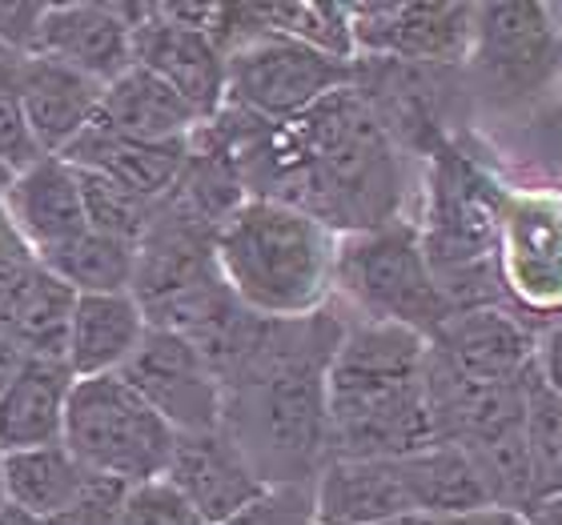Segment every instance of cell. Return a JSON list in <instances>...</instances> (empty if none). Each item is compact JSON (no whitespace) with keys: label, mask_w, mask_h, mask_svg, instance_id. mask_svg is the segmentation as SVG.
<instances>
[{"label":"cell","mask_w":562,"mask_h":525,"mask_svg":"<svg viewBox=\"0 0 562 525\" xmlns=\"http://www.w3.org/2000/svg\"><path fill=\"white\" fill-rule=\"evenodd\" d=\"M205 129L225 149L246 197L293 205L338 237L406 217V149L353 84L278 125L225 105Z\"/></svg>","instance_id":"1"},{"label":"cell","mask_w":562,"mask_h":525,"mask_svg":"<svg viewBox=\"0 0 562 525\" xmlns=\"http://www.w3.org/2000/svg\"><path fill=\"white\" fill-rule=\"evenodd\" d=\"M341 329L346 313L334 301L297 321L261 317L222 374V430L266 486H314L329 461L326 374Z\"/></svg>","instance_id":"2"},{"label":"cell","mask_w":562,"mask_h":525,"mask_svg":"<svg viewBox=\"0 0 562 525\" xmlns=\"http://www.w3.org/2000/svg\"><path fill=\"white\" fill-rule=\"evenodd\" d=\"M430 341L390 321L346 317L326 374L329 457H406L434 445Z\"/></svg>","instance_id":"3"},{"label":"cell","mask_w":562,"mask_h":525,"mask_svg":"<svg viewBox=\"0 0 562 525\" xmlns=\"http://www.w3.org/2000/svg\"><path fill=\"white\" fill-rule=\"evenodd\" d=\"M338 233L281 201L246 197L213 229V265L234 301L266 321L314 317L334 301Z\"/></svg>","instance_id":"4"},{"label":"cell","mask_w":562,"mask_h":525,"mask_svg":"<svg viewBox=\"0 0 562 525\" xmlns=\"http://www.w3.org/2000/svg\"><path fill=\"white\" fill-rule=\"evenodd\" d=\"M334 305L346 317L390 321V326L414 329L426 341L450 317V305L438 293L411 217L370 233L338 237Z\"/></svg>","instance_id":"5"},{"label":"cell","mask_w":562,"mask_h":525,"mask_svg":"<svg viewBox=\"0 0 562 525\" xmlns=\"http://www.w3.org/2000/svg\"><path fill=\"white\" fill-rule=\"evenodd\" d=\"M60 442L93 478L133 490L161 478L177 433L121 377H81L72 381Z\"/></svg>","instance_id":"6"},{"label":"cell","mask_w":562,"mask_h":525,"mask_svg":"<svg viewBox=\"0 0 562 525\" xmlns=\"http://www.w3.org/2000/svg\"><path fill=\"white\" fill-rule=\"evenodd\" d=\"M225 105L258 121H293L358 81V60L261 28H222Z\"/></svg>","instance_id":"7"},{"label":"cell","mask_w":562,"mask_h":525,"mask_svg":"<svg viewBox=\"0 0 562 525\" xmlns=\"http://www.w3.org/2000/svg\"><path fill=\"white\" fill-rule=\"evenodd\" d=\"M133 65L169 84L193 113L213 121L225 109L222 4H133Z\"/></svg>","instance_id":"8"},{"label":"cell","mask_w":562,"mask_h":525,"mask_svg":"<svg viewBox=\"0 0 562 525\" xmlns=\"http://www.w3.org/2000/svg\"><path fill=\"white\" fill-rule=\"evenodd\" d=\"M494 265L503 309L535 329L562 317V185L506 193Z\"/></svg>","instance_id":"9"},{"label":"cell","mask_w":562,"mask_h":525,"mask_svg":"<svg viewBox=\"0 0 562 525\" xmlns=\"http://www.w3.org/2000/svg\"><path fill=\"white\" fill-rule=\"evenodd\" d=\"M467 69L498 105L547 101L562 72L551 4H474Z\"/></svg>","instance_id":"10"},{"label":"cell","mask_w":562,"mask_h":525,"mask_svg":"<svg viewBox=\"0 0 562 525\" xmlns=\"http://www.w3.org/2000/svg\"><path fill=\"white\" fill-rule=\"evenodd\" d=\"M350 33L353 60L458 69L474 36V4H350Z\"/></svg>","instance_id":"11"},{"label":"cell","mask_w":562,"mask_h":525,"mask_svg":"<svg viewBox=\"0 0 562 525\" xmlns=\"http://www.w3.org/2000/svg\"><path fill=\"white\" fill-rule=\"evenodd\" d=\"M121 381L137 389L173 433H201L222 425V381L213 374L210 357L181 333L153 329L137 345Z\"/></svg>","instance_id":"12"},{"label":"cell","mask_w":562,"mask_h":525,"mask_svg":"<svg viewBox=\"0 0 562 525\" xmlns=\"http://www.w3.org/2000/svg\"><path fill=\"white\" fill-rule=\"evenodd\" d=\"M4 221L36 265H48L89 233L77 169L60 157H41L0 189Z\"/></svg>","instance_id":"13"},{"label":"cell","mask_w":562,"mask_h":525,"mask_svg":"<svg viewBox=\"0 0 562 525\" xmlns=\"http://www.w3.org/2000/svg\"><path fill=\"white\" fill-rule=\"evenodd\" d=\"M161 478L198 510L205 525L234 522L246 505H254L270 490L222 425L201 433H177Z\"/></svg>","instance_id":"14"},{"label":"cell","mask_w":562,"mask_h":525,"mask_svg":"<svg viewBox=\"0 0 562 525\" xmlns=\"http://www.w3.org/2000/svg\"><path fill=\"white\" fill-rule=\"evenodd\" d=\"M430 357L470 381H527L535 374V326L503 305L462 309L434 329Z\"/></svg>","instance_id":"15"},{"label":"cell","mask_w":562,"mask_h":525,"mask_svg":"<svg viewBox=\"0 0 562 525\" xmlns=\"http://www.w3.org/2000/svg\"><path fill=\"white\" fill-rule=\"evenodd\" d=\"M314 525H386L418 517L402 457H329L310 486Z\"/></svg>","instance_id":"16"},{"label":"cell","mask_w":562,"mask_h":525,"mask_svg":"<svg viewBox=\"0 0 562 525\" xmlns=\"http://www.w3.org/2000/svg\"><path fill=\"white\" fill-rule=\"evenodd\" d=\"M16 89L24 101V117L33 129L36 149L45 157H60L72 140L101 117L105 84L69 69L65 60L29 53L16 57Z\"/></svg>","instance_id":"17"},{"label":"cell","mask_w":562,"mask_h":525,"mask_svg":"<svg viewBox=\"0 0 562 525\" xmlns=\"http://www.w3.org/2000/svg\"><path fill=\"white\" fill-rule=\"evenodd\" d=\"M133 4H48L36 53L109 84L133 65Z\"/></svg>","instance_id":"18"},{"label":"cell","mask_w":562,"mask_h":525,"mask_svg":"<svg viewBox=\"0 0 562 525\" xmlns=\"http://www.w3.org/2000/svg\"><path fill=\"white\" fill-rule=\"evenodd\" d=\"M149 333L145 309L133 293H85L72 305L65 365L81 377H117Z\"/></svg>","instance_id":"19"},{"label":"cell","mask_w":562,"mask_h":525,"mask_svg":"<svg viewBox=\"0 0 562 525\" xmlns=\"http://www.w3.org/2000/svg\"><path fill=\"white\" fill-rule=\"evenodd\" d=\"M60 161L109 176L121 189L137 193L140 201L161 205L181 185V173L189 164V140H181V145H145V140L117 137L105 125H89L69 149L60 152Z\"/></svg>","instance_id":"20"},{"label":"cell","mask_w":562,"mask_h":525,"mask_svg":"<svg viewBox=\"0 0 562 525\" xmlns=\"http://www.w3.org/2000/svg\"><path fill=\"white\" fill-rule=\"evenodd\" d=\"M77 377L65 362H45V357H24L21 369L0 393V449L21 454V449H41L57 445L65 437V409Z\"/></svg>","instance_id":"21"},{"label":"cell","mask_w":562,"mask_h":525,"mask_svg":"<svg viewBox=\"0 0 562 525\" xmlns=\"http://www.w3.org/2000/svg\"><path fill=\"white\" fill-rule=\"evenodd\" d=\"M72 305H77V293L53 269L33 261L0 297V338L16 345L21 357L65 362Z\"/></svg>","instance_id":"22"},{"label":"cell","mask_w":562,"mask_h":525,"mask_svg":"<svg viewBox=\"0 0 562 525\" xmlns=\"http://www.w3.org/2000/svg\"><path fill=\"white\" fill-rule=\"evenodd\" d=\"M97 125H105L117 137L145 140V145H181V140H193L201 117L169 84H161L140 65H130L117 81L105 84Z\"/></svg>","instance_id":"23"},{"label":"cell","mask_w":562,"mask_h":525,"mask_svg":"<svg viewBox=\"0 0 562 525\" xmlns=\"http://www.w3.org/2000/svg\"><path fill=\"white\" fill-rule=\"evenodd\" d=\"M97 486H101V478H93L65 449V442L4 454V498H9V510H16V514H60V510L85 502Z\"/></svg>","instance_id":"24"},{"label":"cell","mask_w":562,"mask_h":525,"mask_svg":"<svg viewBox=\"0 0 562 525\" xmlns=\"http://www.w3.org/2000/svg\"><path fill=\"white\" fill-rule=\"evenodd\" d=\"M402 469L411 481L418 517H458L491 510L486 486H482L479 469L462 445L434 442L418 454L402 457Z\"/></svg>","instance_id":"25"},{"label":"cell","mask_w":562,"mask_h":525,"mask_svg":"<svg viewBox=\"0 0 562 525\" xmlns=\"http://www.w3.org/2000/svg\"><path fill=\"white\" fill-rule=\"evenodd\" d=\"M522 449L530 473V514L562 493V401L530 377L522 413ZM527 514V517H530Z\"/></svg>","instance_id":"26"},{"label":"cell","mask_w":562,"mask_h":525,"mask_svg":"<svg viewBox=\"0 0 562 525\" xmlns=\"http://www.w3.org/2000/svg\"><path fill=\"white\" fill-rule=\"evenodd\" d=\"M45 269H53L77 297H85V293H130L133 269H137V246H125V241H113V237H101L89 229L77 246H69Z\"/></svg>","instance_id":"27"},{"label":"cell","mask_w":562,"mask_h":525,"mask_svg":"<svg viewBox=\"0 0 562 525\" xmlns=\"http://www.w3.org/2000/svg\"><path fill=\"white\" fill-rule=\"evenodd\" d=\"M77 169V164H72ZM77 181H81V201H85V217H89V229L101 237H113V241H125V246H137L145 229H149L157 205L140 201L137 193L121 189L117 181H109L101 173H89V169H77Z\"/></svg>","instance_id":"28"},{"label":"cell","mask_w":562,"mask_h":525,"mask_svg":"<svg viewBox=\"0 0 562 525\" xmlns=\"http://www.w3.org/2000/svg\"><path fill=\"white\" fill-rule=\"evenodd\" d=\"M45 152L36 149L29 117H24V101L16 89V57L0 53V176L24 173L29 164H36Z\"/></svg>","instance_id":"29"},{"label":"cell","mask_w":562,"mask_h":525,"mask_svg":"<svg viewBox=\"0 0 562 525\" xmlns=\"http://www.w3.org/2000/svg\"><path fill=\"white\" fill-rule=\"evenodd\" d=\"M117 525H205V522H201L198 510L169 481L157 478L121 493Z\"/></svg>","instance_id":"30"},{"label":"cell","mask_w":562,"mask_h":525,"mask_svg":"<svg viewBox=\"0 0 562 525\" xmlns=\"http://www.w3.org/2000/svg\"><path fill=\"white\" fill-rule=\"evenodd\" d=\"M225 525H314L310 486H270L258 502Z\"/></svg>","instance_id":"31"},{"label":"cell","mask_w":562,"mask_h":525,"mask_svg":"<svg viewBox=\"0 0 562 525\" xmlns=\"http://www.w3.org/2000/svg\"><path fill=\"white\" fill-rule=\"evenodd\" d=\"M121 486L113 481H101L85 502L69 505V510H60V514H48V517H29V514H16V510H4L0 525H117V505H121Z\"/></svg>","instance_id":"32"},{"label":"cell","mask_w":562,"mask_h":525,"mask_svg":"<svg viewBox=\"0 0 562 525\" xmlns=\"http://www.w3.org/2000/svg\"><path fill=\"white\" fill-rule=\"evenodd\" d=\"M45 9L48 4H36V0H0V53L4 57L36 53Z\"/></svg>","instance_id":"33"},{"label":"cell","mask_w":562,"mask_h":525,"mask_svg":"<svg viewBox=\"0 0 562 525\" xmlns=\"http://www.w3.org/2000/svg\"><path fill=\"white\" fill-rule=\"evenodd\" d=\"M535 381L562 401V317L535 329Z\"/></svg>","instance_id":"34"},{"label":"cell","mask_w":562,"mask_h":525,"mask_svg":"<svg viewBox=\"0 0 562 525\" xmlns=\"http://www.w3.org/2000/svg\"><path fill=\"white\" fill-rule=\"evenodd\" d=\"M21 350H16V345H9V341L0 338V393H4V386H9L12 381V374H16V369H21Z\"/></svg>","instance_id":"35"},{"label":"cell","mask_w":562,"mask_h":525,"mask_svg":"<svg viewBox=\"0 0 562 525\" xmlns=\"http://www.w3.org/2000/svg\"><path fill=\"white\" fill-rule=\"evenodd\" d=\"M527 525H562V493L551 498L547 505H539V510L527 517Z\"/></svg>","instance_id":"36"},{"label":"cell","mask_w":562,"mask_h":525,"mask_svg":"<svg viewBox=\"0 0 562 525\" xmlns=\"http://www.w3.org/2000/svg\"><path fill=\"white\" fill-rule=\"evenodd\" d=\"M9 510V498H4V449H0V517Z\"/></svg>","instance_id":"37"},{"label":"cell","mask_w":562,"mask_h":525,"mask_svg":"<svg viewBox=\"0 0 562 525\" xmlns=\"http://www.w3.org/2000/svg\"><path fill=\"white\" fill-rule=\"evenodd\" d=\"M434 517H398V522H386V525H430Z\"/></svg>","instance_id":"38"},{"label":"cell","mask_w":562,"mask_h":525,"mask_svg":"<svg viewBox=\"0 0 562 525\" xmlns=\"http://www.w3.org/2000/svg\"><path fill=\"white\" fill-rule=\"evenodd\" d=\"M0 189H4V176H0Z\"/></svg>","instance_id":"39"}]
</instances>
